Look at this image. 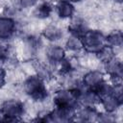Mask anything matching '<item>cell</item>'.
I'll list each match as a JSON object with an SVG mask.
<instances>
[{"instance_id":"8","label":"cell","mask_w":123,"mask_h":123,"mask_svg":"<svg viewBox=\"0 0 123 123\" xmlns=\"http://www.w3.org/2000/svg\"><path fill=\"white\" fill-rule=\"evenodd\" d=\"M51 12H52V6L49 3L44 2L38 5V7L35 10L34 14L36 17L38 18H46L51 14Z\"/></svg>"},{"instance_id":"4","label":"cell","mask_w":123,"mask_h":123,"mask_svg":"<svg viewBox=\"0 0 123 123\" xmlns=\"http://www.w3.org/2000/svg\"><path fill=\"white\" fill-rule=\"evenodd\" d=\"M15 30V23L9 17H0V38L7 39L12 37Z\"/></svg>"},{"instance_id":"7","label":"cell","mask_w":123,"mask_h":123,"mask_svg":"<svg viewBox=\"0 0 123 123\" xmlns=\"http://www.w3.org/2000/svg\"><path fill=\"white\" fill-rule=\"evenodd\" d=\"M68 31L72 34L73 37H78V38H82V37L85 35V33L87 31L84 25L83 22H72L69 27H68Z\"/></svg>"},{"instance_id":"18","label":"cell","mask_w":123,"mask_h":123,"mask_svg":"<svg viewBox=\"0 0 123 123\" xmlns=\"http://www.w3.org/2000/svg\"><path fill=\"white\" fill-rule=\"evenodd\" d=\"M116 1H118V2H121V0H116Z\"/></svg>"},{"instance_id":"16","label":"cell","mask_w":123,"mask_h":123,"mask_svg":"<svg viewBox=\"0 0 123 123\" xmlns=\"http://www.w3.org/2000/svg\"><path fill=\"white\" fill-rule=\"evenodd\" d=\"M5 77H6V72L3 68H0V87H2L5 84Z\"/></svg>"},{"instance_id":"14","label":"cell","mask_w":123,"mask_h":123,"mask_svg":"<svg viewBox=\"0 0 123 123\" xmlns=\"http://www.w3.org/2000/svg\"><path fill=\"white\" fill-rule=\"evenodd\" d=\"M7 55H8L7 48L5 46H3V45H0V61L3 62L7 58Z\"/></svg>"},{"instance_id":"3","label":"cell","mask_w":123,"mask_h":123,"mask_svg":"<svg viewBox=\"0 0 123 123\" xmlns=\"http://www.w3.org/2000/svg\"><path fill=\"white\" fill-rule=\"evenodd\" d=\"M5 116L7 117L8 121H17L19 120V117L23 114V105L15 100H10L6 101L1 109H0Z\"/></svg>"},{"instance_id":"11","label":"cell","mask_w":123,"mask_h":123,"mask_svg":"<svg viewBox=\"0 0 123 123\" xmlns=\"http://www.w3.org/2000/svg\"><path fill=\"white\" fill-rule=\"evenodd\" d=\"M43 36L47 38V39H50V40H57L59 39L61 37H62V32L56 28V27H53V26H50V27H47L44 32H43Z\"/></svg>"},{"instance_id":"2","label":"cell","mask_w":123,"mask_h":123,"mask_svg":"<svg viewBox=\"0 0 123 123\" xmlns=\"http://www.w3.org/2000/svg\"><path fill=\"white\" fill-rule=\"evenodd\" d=\"M25 90L36 101H42L47 97V89L40 77L32 76L25 83Z\"/></svg>"},{"instance_id":"6","label":"cell","mask_w":123,"mask_h":123,"mask_svg":"<svg viewBox=\"0 0 123 123\" xmlns=\"http://www.w3.org/2000/svg\"><path fill=\"white\" fill-rule=\"evenodd\" d=\"M102 81H103V74L100 72H97V71L89 72L84 78V84L86 86H88L89 88L95 86L96 85H98Z\"/></svg>"},{"instance_id":"10","label":"cell","mask_w":123,"mask_h":123,"mask_svg":"<svg viewBox=\"0 0 123 123\" xmlns=\"http://www.w3.org/2000/svg\"><path fill=\"white\" fill-rule=\"evenodd\" d=\"M97 57H98L101 61H103L104 62L107 63L108 62H110L111 60H112V59L114 58L112 48H111V46H109V45L104 46L101 50H99V51L97 52Z\"/></svg>"},{"instance_id":"17","label":"cell","mask_w":123,"mask_h":123,"mask_svg":"<svg viewBox=\"0 0 123 123\" xmlns=\"http://www.w3.org/2000/svg\"><path fill=\"white\" fill-rule=\"evenodd\" d=\"M65 1H68V2L72 3V2H78V1H80V0H65Z\"/></svg>"},{"instance_id":"5","label":"cell","mask_w":123,"mask_h":123,"mask_svg":"<svg viewBox=\"0 0 123 123\" xmlns=\"http://www.w3.org/2000/svg\"><path fill=\"white\" fill-rule=\"evenodd\" d=\"M57 12L59 13V15L62 18H66V17H70L72 16L73 12H74V7L73 5L65 0H61L58 2L57 6Z\"/></svg>"},{"instance_id":"1","label":"cell","mask_w":123,"mask_h":123,"mask_svg":"<svg viewBox=\"0 0 123 123\" xmlns=\"http://www.w3.org/2000/svg\"><path fill=\"white\" fill-rule=\"evenodd\" d=\"M83 47L87 52L97 53L107 45L106 37L98 31H86L81 38Z\"/></svg>"},{"instance_id":"15","label":"cell","mask_w":123,"mask_h":123,"mask_svg":"<svg viewBox=\"0 0 123 123\" xmlns=\"http://www.w3.org/2000/svg\"><path fill=\"white\" fill-rule=\"evenodd\" d=\"M20 2L23 7H31L36 4L37 0H20Z\"/></svg>"},{"instance_id":"12","label":"cell","mask_w":123,"mask_h":123,"mask_svg":"<svg viewBox=\"0 0 123 123\" xmlns=\"http://www.w3.org/2000/svg\"><path fill=\"white\" fill-rule=\"evenodd\" d=\"M107 44L109 46H120L122 44V34L121 32H114L106 37Z\"/></svg>"},{"instance_id":"9","label":"cell","mask_w":123,"mask_h":123,"mask_svg":"<svg viewBox=\"0 0 123 123\" xmlns=\"http://www.w3.org/2000/svg\"><path fill=\"white\" fill-rule=\"evenodd\" d=\"M48 58L53 62H60L64 58V51L58 46L52 47L48 51Z\"/></svg>"},{"instance_id":"13","label":"cell","mask_w":123,"mask_h":123,"mask_svg":"<svg viewBox=\"0 0 123 123\" xmlns=\"http://www.w3.org/2000/svg\"><path fill=\"white\" fill-rule=\"evenodd\" d=\"M66 46L70 50H79V49L83 48L81 38H78V37H75L68 39V41L66 42Z\"/></svg>"}]
</instances>
